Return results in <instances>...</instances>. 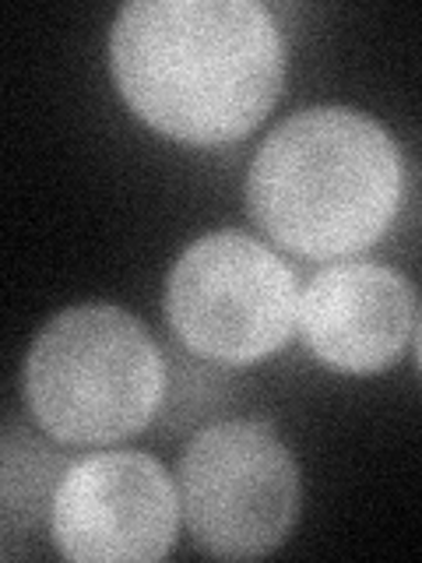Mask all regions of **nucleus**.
<instances>
[{
  "mask_svg": "<svg viewBox=\"0 0 422 563\" xmlns=\"http://www.w3.org/2000/svg\"><path fill=\"white\" fill-rule=\"evenodd\" d=\"M110 64L131 110L193 148L251 134L286 88V40L257 0H134Z\"/></svg>",
  "mask_w": 422,
  "mask_h": 563,
  "instance_id": "f257e3e1",
  "label": "nucleus"
},
{
  "mask_svg": "<svg viewBox=\"0 0 422 563\" xmlns=\"http://www.w3.org/2000/svg\"><path fill=\"white\" fill-rule=\"evenodd\" d=\"M404 194L395 137L348 106L281 120L246 173V208L278 246L307 261L363 254L391 229Z\"/></svg>",
  "mask_w": 422,
  "mask_h": 563,
  "instance_id": "f03ea898",
  "label": "nucleus"
},
{
  "mask_svg": "<svg viewBox=\"0 0 422 563\" xmlns=\"http://www.w3.org/2000/svg\"><path fill=\"white\" fill-rule=\"evenodd\" d=\"M25 401L60 444L106 448L141 433L166 391L145 324L110 303L60 310L25 356Z\"/></svg>",
  "mask_w": 422,
  "mask_h": 563,
  "instance_id": "7ed1b4c3",
  "label": "nucleus"
},
{
  "mask_svg": "<svg viewBox=\"0 0 422 563\" xmlns=\"http://www.w3.org/2000/svg\"><path fill=\"white\" fill-rule=\"evenodd\" d=\"M299 310L296 272L246 233L190 243L166 282V317L190 352L246 366L289 342Z\"/></svg>",
  "mask_w": 422,
  "mask_h": 563,
  "instance_id": "20e7f679",
  "label": "nucleus"
},
{
  "mask_svg": "<svg viewBox=\"0 0 422 563\" xmlns=\"http://www.w3.org/2000/svg\"><path fill=\"white\" fill-rule=\"evenodd\" d=\"M180 510L204 553L264 556L289 539L299 518V468L271 427L251 419L219 422L184 451Z\"/></svg>",
  "mask_w": 422,
  "mask_h": 563,
  "instance_id": "39448f33",
  "label": "nucleus"
},
{
  "mask_svg": "<svg viewBox=\"0 0 422 563\" xmlns=\"http://www.w3.org/2000/svg\"><path fill=\"white\" fill-rule=\"evenodd\" d=\"M49 528L67 560L155 563L176 542L180 497L152 454L106 451L67 468Z\"/></svg>",
  "mask_w": 422,
  "mask_h": 563,
  "instance_id": "423d86ee",
  "label": "nucleus"
},
{
  "mask_svg": "<svg viewBox=\"0 0 422 563\" xmlns=\"http://www.w3.org/2000/svg\"><path fill=\"white\" fill-rule=\"evenodd\" d=\"M415 289L374 261H338L310 278L296 324L307 349L338 374H380L415 334Z\"/></svg>",
  "mask_w": 422,
  "mask_h": 563,
  "instance_id": "0eeeda50",
  "label": "nucleus"
}]
</instances>
